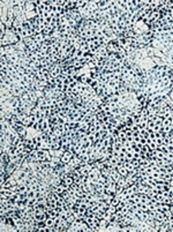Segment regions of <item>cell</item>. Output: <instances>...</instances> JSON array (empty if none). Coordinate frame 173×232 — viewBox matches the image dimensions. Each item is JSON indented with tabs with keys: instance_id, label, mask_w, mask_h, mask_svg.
<instances>
[{
	"instance_id": "obj_1",
	"label": "cell",
	"mask_w": 173,
	"mask_h": 232,
	"mask_svg": "<svg viewBox=\"0 0 173 232\" xmlns=\"http://www.w3.org/2000/svg\"><path fill=\"white\" fill-rule=\"evenodd\" d=\"M74 156V152L69 151V150H67V151L64 152V155L61 156V163H64V164H67V163L70 161L72 158H73Z\"/></svg>"
},
{
	"instance_id": "obj_2",
	"label": "cell",
	"mask_w": 173,
	"mask_h": 232,
	"mask_svg": "<svg viewBox=\"0 0 173 232\" xmlns=\"http://www.w3.org/2000/svg\"><path fill=\"white\" fill-rule=\"evenodd\" d=\"M62 182H64V184L66 185V186L70 187L72 185L74 184V179H73V177H72V176H69V174H68V176L66 177V178H65V180H64Z\"/></svg>"
},
{
	"instance_id": "obj_3",
	"label": "cell",
	"mask_w": 173,
	"mask_h": 232,
	"mask_svg": "<svg viewBox=\"0 0 173 232\" xmlns=\"http://www.w3.org/2000/svg\"><path fill=\"white\" fill-rule=\"evenodd\" d=\"M149 148H150V150H156V149H158V144L156 142H151V143H149Z\"/></svg>"
}]
</instances>
